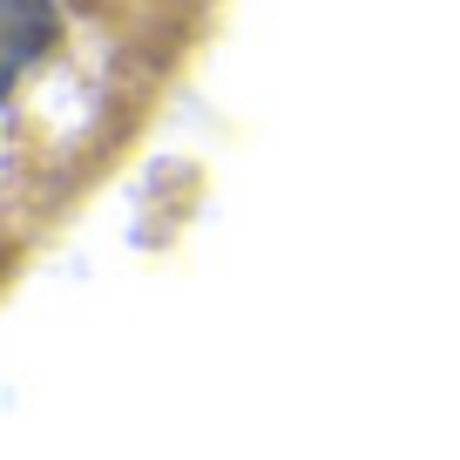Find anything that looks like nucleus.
<instances>
[{"label": "nucleus", "mask_w": 460, "mask_h": 460, "mask_svg": "<svg viewBox=\"0 0 460 460\" xmlns=\"http://www.w3.org/2000/svg\"><path fill=\"white\" fill-rule=\"evenodd\" d=\"M55 0H0V95H14V82L55 48Z\"/></svg>", "instance_id": "nucleus-1"}]
</instances>
